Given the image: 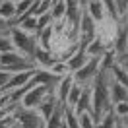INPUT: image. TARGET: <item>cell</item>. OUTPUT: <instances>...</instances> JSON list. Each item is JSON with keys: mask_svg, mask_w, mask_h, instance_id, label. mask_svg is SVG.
I'll return each instance as SVG.
<instances>
[{"mask_svg": "<svg viewBox=\"0 0 128 128\" xmlns=\"http://www.w3.org/2000/svg\"><path fill=\"white\" fill-rule=\"evenodd\" d=\"M109 82L111 76L109 72H99L95 76V80L91 82V116L95 118V122L99 120V116L105 111L111 109V99H109Z\"/></svg>", "mask_w": 128, "mask_h": 128, "instance_id": "1", "label": "cell"}, {"mask_svg": "<svg viewBox=\"0 0 128 128\" xmlns=\"http://www.w3.org/2000/svg\"><path fill=\"white\" fill-rule=\"evenodd\" d=\"M10 37V43H12V47L16 52H20L22 56H25L27 60H31L33 62V54H35V50H37V39H35V35H29V33L22 31V29H18V27H12L8 33Z\"/></svg>", "mask_w": 128, "mask_h": 128, "instance_id": "2", "label": "cell"}, {"mask_svg": "<svg viewBox=\"0 0 128 128\" xmlns=\"http://www.w3.org/2000/svg\"><path fill=\"white\" fill-rule=\"evenodd\" d=\"M18 128H45V120L41 118V114L37 112V109H22L18 107V111L14 112Z\"/></svg>", "mask_w": 128, "mask_h": 128, "instance_id": "3", "label": "cell"}, {"mask_svg": "<svg viewBox=\"0 0 128 128\" xmlns=\"http://www.w3.org/2000/svg\"><path fill=\"white\" fill-rule=\"evenodd\" d=\"M97 74H99V58H89L86 66H82L78 72L72 74V78H74V84H78L82 88H89Z\"/></svg>", "mask_w": 128, "mask_h": 128, "instance_id": "4", "label": "cell"}, {"mask_svg": "<svg viewBox=\"0 0 128 128\" xmlns=\"http://www.w3.org/2000/svg\"><path fill=\"white\" fill-rule=\"evenodd\" d=\"M50 89L45 88V86H35V88H31L27 93H25L24 97H22V101H20V107L22 109H37V105L45 99V95H47Z\"/></svg>", "mask_w": 128, "mask_h": 128, "instance_id": "5", "label": "cell"}, {"mask_svg": "<svg viewBox=\"0 0 128 128\" xmlns=\"http://www.w3.org/2000/svg\"><path fill=\"white\" fill-rule=\"evenodd\" d=\"M33 74L35 70H27V72H20V74H12V78H10L8 86L2 89L0 93H10V91H16V89H22L25 88L29 82L33 80Z\"/></svg>", "mask_w": 128, "mask_h": 128, "instance_id": "6", "label": "cell"}, {"mask_svg": "<svg viewBox=\"0 0 128 128\" xmlns=\"http://www.w3.org/2000/svg\"><path fill=\"white\" fill-rule=\"evenodd\" d=\"M74 86V78L72 74H68V76H64V78H60V80L56 82V86L52 88V95L56 97V101L64 107V101H66V95H68V91H70V88Z\"/></svg>", "mask_w": 128, "mask_h": 128, "instance_id": "7", "label": "cell"}, {"mask_svg": "<svg viewBox=\"0 0 128 128\" xmlns=\"http://www.w3.org/2000/svg\"><path fill=\"white\" fill-rule=\"evenodd\" d=\"M56 107H60V103L56 101V97L52 95V91H48L47 95H45V99H43V101L37 105V112L41 114V118H43V120H47L48 116L54 112Z\"/></svg>", "mask_w": 128, "mask_h": 128, "instance_id": "8", "label": "cell"}, {"mask_svg": "<svg viewBox=\"0 0 128 128\" xmlns=\"http://www.w3.org/2000/svg\"><path fill=\"white\" fill-rule=\"evenodd\" d=\"M86 14H88L97 25H101L103 22H107V16H105V4L103 2H86Z\"/></svg>", "mask_w": 128, "mask_h": 128, "instance_id": "9", "label": "cell"}, {"mask_svg": "<svg viewBox=\"0 0 128 128\" xmlns=\"http://www.w3.org/2000/svg\"><path fill=\"white\" fill-rule=\"evenodd\" d=\"M109 99H111V107L116 103H128V91L126 86H120L116 82H109Z\"/></svg>", "mask_w": 128, "mask_h": 128, "instance_id": "10", "label": "cell"}, {"mask_svg": "<svg viewBox=\"0 0 128 128\" xmlns=\"http://www.w3.org/2000/svg\"><path fill=\"white\" fill-rule=\"evenodd\" d=\"M89 58L88 56H86V52H84V48H78V50H76V52H74L72 56H70V58H68V60H66V66H68V72L70 74H74V72H78V70H80L82 66H86V62H88Z\"/></svg>", "mask_w": 128, "mask_h": 128, "instance_id": "11", "label": "cell"}, {"mask_svg": "<svg viewBox=\"0 0 128 128\" xmlns=\"http://www.w3.org/2000/svg\"><path fill=\"white\" fill-rule=\"evenodd\" d=\"M105 50H107V47H105V43L99 39V37H95L91 43H88V45L84 47V52H86L88 58H101V56L105 54Z\"/></svg>", "mask_w": 128, "mask_h": 128, "instance_id": "12", "label": "cell"}, {"mask_svg": "<svg viewBox=\"0 0 128 128\" xmlns=\"http://www.w3.org/2000/svg\"><path fill=\"white\" fill-rule=\"evenodd\" d=\"M74 114H80V112H91V89L89 88H84L82 91L80 99H78V103L76 107L72 109Z\"/></svg>", "mask_w": 128, "mask_h": 128, "instance_id": "13", "label": "cell"}, {"mask_svg": "<svg viewBox=\"0 0 128 128\" xmlns=\"http://www.w3.org/2000/svg\"><path fill=\"white\" fill-rule=\"evenodd\" d=\"M0 20H4V22H8L12 25V22L16 20V2H2L0 0Z\"/></svg>", "mask_w": 128, "mask_h": 128, "instance_id": "14", "label": "cell"}, {"mask_svg": "<svg viewBox=\"0 0 128 128\" xmlns=\"http://www.w3.org/2000/svg\"><path fill=\"white\" fill-rule=\"evenodd\" d=\"M64 14H66V2H50L48 16H50V20H52V24L64 22Z\"/></svg>", "mask_w": 128, "mask_h": 128, "instance_id": "15", "label": "cell"}, {"mask_svg": "<svg viewBox=\"0 0 128 128\" xmlns=\"http://www.w3.org/2000/svg\"><path fill=\"white\" fill-rule=\"evenodd\" d=\"M82 91H84V88H82V86H78V84H74L72 88H70V91H68V95H66V101H64V109L72 111L74 107H76V103H78V99H80Z\"/></svg>", "mask_w": 128, "mask_h": 128, "instance_id": "16", "label": "cell"}, {"mask_svg": "<svg viewBox=\"0 0 128 128\" xmlns=\"http://www.w3.org/2000/svg\"><path fill=\"white\" fill-rule=\"evenodd\" d=\"M62 122H64V107L60 105V107H56L54 112L45 120V128H60Z\"/></svg>", "mask_w": 128, "mask_h": 128, "instance_id": "17", "label": "cell"}, {"mask_svg": "<svg viewBox=\"0 0 128 128\" xmlns=\"http://www.w3.org/2000/svg\"><path fill=\"white\" fill-rule=\"evenodd\" d=\"M118 122V118L114 116V112H112V107L109 109V111H105L101 116H99V120L95 122V128H114V124Z\"/></svg>", "mask_w": 128, "mask_h": 128, "instance_id": "18", "label": "cell"}, {"mask_svg": "<svg viewBox=\"0 0 128 128\" xmlns=\"http://www.w3.org/2000/svg\"><path fill=\"white\" fill-rule=\"evenodd\" d=\"M48 72L52 74L54 78H64V76H68V74H70V72H68L66 62H64V60H58V58H56L54 62L48 66Z\"/></svg>", "mask_w": 128, "mask_h": 128, "instance_id": "19", "label": "cell"}, {"mask_svg": "<svg viewBox=\"0 0 128 128\" xmlns=\"http://www.w3.org/2000/svg\"><path fill=\"white\" fill-rule=\"evenodd\" d=\"M76 118H78L80 128H95V118L91 116V112H80L76 114Z\"/></svg>", "mask_w": 128, "mask_h": 128, "instance_id": "20", "label": "cell"}, {"mask_svg": "<svg viewBox=\"0 0 128 128\" xmlns=\"http://www.w3.org/2000/svg\"><path fill=\"white\" fill-rule=\"evenodd\" d=\"M112 112H114V116H116L118 120H126V116H128V103L112 105Z\"/></svg>", "mask_w": 128, "mask_h": 128, "instance_id": "21", "label": "cell"}, {"mask_svg": "<svg viewBox=\"0 0 128 128\" xmlns=\"http://www.w3.org/2000/svg\"><path fill=\"white\" fill-rule=\"evenodd\" d=\"M29 8H31V2H25V0L16 2V20H18V18H22L24 14H27Z\"/></svg>", "mask_w": 128, "mask_h": 128, "instance_id": "22", "label": "cell"}, {"mask_svg": "<svg viewBox=\"0 0 128 128\" xmlns=\"http://www.w3.org/2000/svg\"><path fill=\"white\" fill-rule=\"evenodd\" d=\"M14 47L10 43V37L8 35H0V54H6V52H12Z\"/></svg>", "mask_w": 128, "mask_h": 128, "instance_id": "23", "label": "cell"}, {"mask_svg": "<svg viewBox=\"0 0 128 128\" xmlns=\"http://www.w3.org/2000/svg\"><path fill=\"white\" fill-rule=\"evenodd\" d=\"M10 78H12V74L10 72H6V70H2L0 68V91L8 86V82H10Z\"/></svg>", "mask_w": 128, "mask_h": 128, "instance_id": "24", "label": "cell"}, {"mask_svg": "<svg viewBox=\"0 0 128 128\" xmlns=\"http://www.w3.org/2000/svg\"><path fill=\"white\" fill-rule=\"evenodd\" d=\"M10 29H12V25L8 22H4V20H0V35H8Z\"/></svg>", "mask_w": 128, "mask_h": 128, "instance_id": "25", "label": "cell"}, {"mask_svg": "<svg viewBox=\"0 0 128 128\" xmlns=\"http://www.w3.org/2000/svg\"><path fill=\"white\" fill-rule=\"evenodd\" d=\"M10 105V97H8V93H0V111L2 109H6Z\"/></svg>", "mask_w": 128, "mask_h": 128, "instance_id": "26", "label": "cell"}, {"mask_svg": "<svg viewBox=\"0 0 128 128\" xmlns=\"http://www.w3.org/2000/svg\"><path fill=\"white\" fill-rule=\"evenodd\" d=\"M114 128H126V120H118V122L114 124Z\"/></svg>", "mask_w": 128, "mask_h": 128, "instance_id": "27", "label": "cell"}, {"mask_svg": "<svg viewBox=\"0 0 128 128\" xmlns=\"http://www.w3.org/2000/svg\"><path fill=\"white\" fill-rule=\"evenodd\" d=\"M60 128H68V126H66V122H62V126H60Z\"/></svg>", "mask_w": 128, "mask_h": 128, "instance_id": "28", "label": "cell"}]
</instances>
